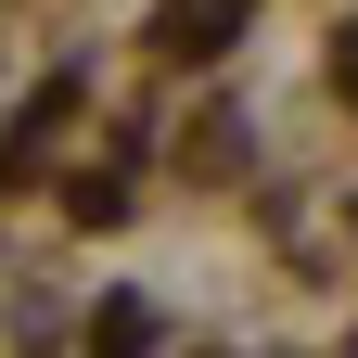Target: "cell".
I'll return each mask as SVG.
<instances>
[{
  "instance_id": "1",
  "label": "cell",
  "mask_w": 358,
  "mask_h": 358,
  "mask_svg": "<svg viewBox=\"0 0 358 358\" xmlns=\"http://www.w3.org/2000/svg\"><path fill=\"white\" fill-rule=\"evenodd\" d=\"M231 26H243L231 0H166V52H217Z\"/></svg>"
},
{
  "instance_id": "2",
  "label": "cell",
  "mask_w": 358,
  "mask_h": 358,
  "mask_svg": "<svg viewBox=\"0 0 358 358\" xmlns=\"http://www.w3.org/2000/svg\"><path fill=\"white\" fill-rule=\"evenodd\" d=\"M154 345V307H103V358H141Z\"/></svg>"
}]
</instances>
